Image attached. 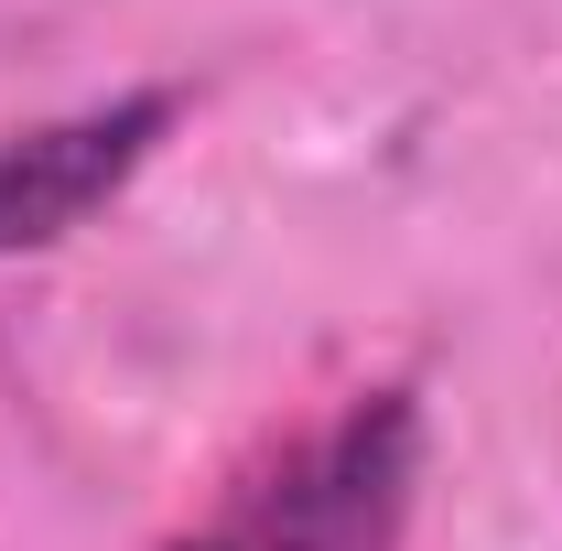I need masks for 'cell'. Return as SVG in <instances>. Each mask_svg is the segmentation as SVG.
<instances>
[{"instance_id":"7a4b0ae2","label":"cell","mask_w":562,"mask_h":551,"mask_svg":"<svg viewBox=\"0 0 562 551\" xmlns=\"http://www.w3.org/2000/svg\"><path fill=\"white\" fill-rule=\"evenodd\" d=\"M162 131H173V87H140V98H109V109L11 131L0 140V249H55L66 227H87L151 162Z\"/></svg>"},{"instance_id":"6da1fadb","label":"cell","mask_w":562,"mask_h":551,"mask_svg":"<svg viewBox=\"0 0 562 551\" xmlns=\"http://www.w3.org/2000/svg\"><path fill=\"white\" fill-rule=\"evenodd\" d=\"M412 486H422L412 390H368L336 421L260 454L249 476H227V497L173 551H401Z\"/></svg>"}]
</instances>
